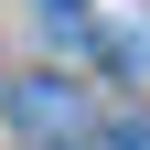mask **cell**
I'll list each match as a JSON object with an SVG mask.
<instances>
[{"label": "cell", "mask_w": 150, "mask_h": 150, "mask_svg": "<svg viewBox=\"0 0 150 150\" xmlns=\"http://www.w3.org/2000/svg\"><path fill=\"white\" fill-rule=\"evenodd\" d=\"M11 118H22L32 139H64V129L86 118V97H75L64 75H22V86H11Z\"/></svg>", "instance_id": "1"}, {"label": "cell", "mask_w": 150, "mask_h": 150, "mask_svg": "<svg viewBox=\"0 0 150 150\" xmlns=\"http://www.w3.org/2000/svg\"><path fill=\"white\" fill-rule=\"evenodd\" d=\"M54 11H75V0H54Z\"/></svg>", "instance_id": "2"}]
</instances>
